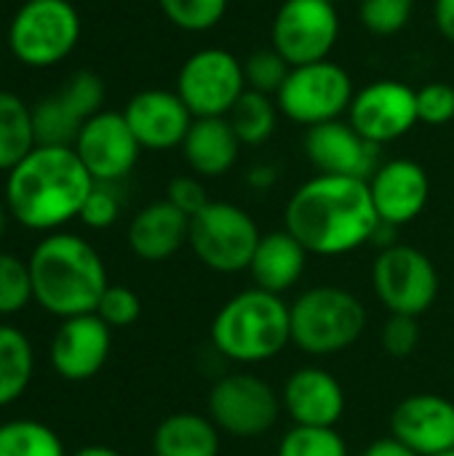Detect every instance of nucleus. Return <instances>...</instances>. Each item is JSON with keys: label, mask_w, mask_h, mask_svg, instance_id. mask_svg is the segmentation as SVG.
Masks as SVG:
<instances>
[{"label": "nucleus", "mask_w": 454, "mask_h": 456, "mask_svg": "<svg viewBox=\"0 0 454 456\" xmlns=\"http://www.w3.org/2000/svg\"><path fill=\"white\" fill-rule=\"evenodd\" d=\"M286 230L316 256H343L375 240L380 216L369 182L316 174L302 182L284 211Z\"/></svg>", "instance_id": "1"}, {"label": "nucleus", "mask_w": 454, "mask_h": 456, "mask_svg": "<svg viewBox=\"0 0 454 456\" xmlns=\"http://www.w3.org/2000/svg\"><path fill=\"white\" fill-rule=\"evenodd\" d=\"M94 184L72 147L37 144L8 171L5 206L21 227L48 232L80 216Z\"/></svg>", "instance_id": "2"}, {"label": "nucleus", "mask_w": 454, "mask_h": 456, "mask_svg": "<svg viewBox=\"0 0 454 456\" xmlns=\"http://www.w3.org/2000/svg\"><path fill=\"white\" fill-rule=\"evenodd\" d=\"M32 299L56 318L96 313L107 291V270L99 251L80 235L51 232L29 254Z\"/></svg>", "instance_id": "3"}, {"label": "nucleus", "mask_w": 454, "mask_h": 456, "mask_svg": "<svg viewBox=\"0 0 454 456\" xmlns=\"http://www.w3.org/2000/svg\"><path fill=\"white\" fill-rule=\"evenodd\" d=\"M211 345L222 358L241 366L273 361L292 345L289 305L257 286L238 291L217 310Z\"/></svg>", "instance_id": "4"}, {"label": "nucleus", "mask_w": 454, "mask_h": 456, "mask_svg": "<svg viewBox=\"0 0 454 456\" xmlns=\"http://www.w3.org/2000/svg\"><path fill=\"white\" fill-rule=\"evenodd\" d=\"M292 345L302 353L326 358L353 347L367 329L364 302L334 283L313 286L289 305Z\"/></svg>", "instance_id": "5"}, {"label": "nucleus", "mask_w": 454, "mask_h": 456, "mask_svg": "<svg viewBox=\"0 0 454 456\" xmlns=\"http://www.w3.org/2000/svg\"><path fill=\"white\" fill-rule=\"evenodd\" d=\"M262 232L249 211L227 200H211L190 219L187 246L195 259L219 275L249 270Z\"/></svg>", "instance_id": "6"}, {"label": "nucleus", "mask_w": 454, "mask_h": 456, "mask_svg": "<svg viewBox=\"0 0 454 456\" xmlns=\"http://www.w3.org/2000/svg\"><path fill=\"white\" fill-rule=\"evenodd\" d=\"M353 96L356 88L351 72L343 64L324 59L292 67L284 86L276 94V104L286 120L313 128L345 118Z\"/></svg>", "instance_id": "7"}, {"label": "nucleus", "mask_w": 454, "mask_h": 456, "mask_svg": "<svg viewBox=\"0 0 454 456\" xmlns=\"http://www.w3.org/2000/svg\"><path fill=\"white\" fill-rule=\"evenodd\" d=\"M281 395L257 374L233 371L219 377L206 398V417L222 436L260 438L270 433L281 417Z\"/></svg>", "instance_id": "8"}, {"label": "nucleus", "mask_w": 454, "mask_h": 456, "mask_svg": "<svg viewBox=\"0 0 454 456\" xmlns=\"http://www.w3.org/2000/svg\"><path fill=\"white\" fill-rule=\"evenodd\" d=\"M80 40V16L70 0H27L8 29L13 56L27 67H51Z\"/></svg>", "instance_id": "9"}, {"label": "nucleus", "mask_w": 454, "mask_h": 456, "mask_svg": "<svg viewBox=\"0 0 454 456\" xmlns=\"http://www.w3.org/2000/svg\"><path fill=\"white\" fill-rule=\"evenodd\" d=\"M372 289L388 313L420 318L439 297V273L425 251L393 243L380 248L372 265Z\"/></svg>", "instance_id": "10"}, {"label": "nucleus", "mask_w": 454, "mask_h": 456, "mask_svg": "<svg viewBox=\"0 0 454 456\" xmlns=\"http://www.w3.org/2000/svg\"><path fill=\"white\" fill-rule=\"evenodd\" d=\"M174 91L193 118H227L246 94L244 59L227 48H201L182 61Z\"/></svg>", "instance_id": "11"}, {"label": "nucleus", "mask_w": 454, "mask_h": 456, "mask_svg": "<svg viewBox=\"0 0 454 456\" xmlns=\"http://www.w3.org/2000/svg\"><path fill=\"white\" fill-rule=\"evenodd\" d=\"M340 37V13L326 0H284L270 24V48L289 67L324 61Z\"/></svg>", "instance_id": "12"}, {"label": "nucleus", "mask_w": 454, "mask_h": 456, "mask_svg": "<svg viewBox=\"0 0 454 456\" xmlns=\"http://www.w3.org/2000/svg\"><path fill=\"white\" fill-rule=\"evenodd\" d=\"M102 77L91 69H78L75 75H70L59 94L45 96L32 110L35 142L40 147H75L86 120L102 112Z\"/></svg>", "instance_id": "13"}, {"label": "nucleus", "mask_w": 454, "mask_h": 456, "mask_svg": "<svg viewBox=\"0 0 454 456\" xmlns=\"http://www.w3.org/2000/svg\"><path fill=\"white\" fill-rule=\"evenodd\" d=\"M345 120L372 144L383 147L407 136L417 123V88L404 80H375L356 91Z\"/></svg>", "instance_id": "14"}, {"label": "nucleus", "mask_w": 454, "mask_h": 456, "mask_svg": "<svg viewBox=\"0 0 454 456\" xmlns=\"http://www.w3.org/2000/svg\"><path fill=\"white\" fill-rule=\"evenodd\" d=\"M72 150L78 152L94 182L115 184L118 179L131 174L139 160L142 144L136 142L123 112L102 110L86 120Z\"/></svg>", "instance_id": "15"}, {"label": "nucleus", "mask_w": 454, "mask_h": 456, "mask_svg": "<svg viewBox=\"0 0 454 456\" xmlns=\"http://www.w3.org/2000/svg\"><path fill=\"white\" fill-rule=\"evenodd\" d=\"M112 350V329L96 315L64 318L51 339V366L67 382L94 379Z\"/></svg>", "instance_id": "16"}, {"label": "nucleus", "mask_w": 454, "mask_h": 456, "mask_svg": "<svg viewBox=\"0 0 454 456\" xmlns=\"http://www.w3.org/2000/svg\"><path fill=\"white\" fill-rule=\"evenodd\" d=\"M367 182L380 222L396 230L415 222L431 200L428 171L409 158H393L380 163Z\"/></svg>", "instance_id": "17"}, {"label": "nucleus", "mask_w": 454, "mask_h": 456, "mask_svg": "<svg viewBox=\"0 0 454 456\" xmlns=\"http://www.w3.org/2000/svg\"><path fill=\"white\" fill-rule=\"evenodd\" d=\"M391 436L420 456H439L454 449V403L439 393H415L396 403Z\"/></svg>", "instance_id": "18"}, {"label": "nucleus", "mask_w": 454, "mask_h": 456, "mask_svg": "<svg viewBox=\"0 0 454 456\" xmlns=\"http://www.w3.org/2000/svg\"><path fill=\"white\" fill-rule=\"evenodd\" d=\"M305 155L318 174L369 179L380 166V147L367 142L345 118L305 131Z\"/></svg>", "instance_id": "19"}, {"label": "nucleus", "mask_w": 454, "mask_h": 456, "mask_svg": "<svg viewBox=\"0 0 454 456\" xmlns=\"http://www.w3.org/2000/svg\"><path fill=\"white\" fill-rule=\"evenodd\" d=\"M123 118L131 126L142 150H153V152L182 147L195 120L193 112L179 99V94L166 88H147L134 94L123 110Z\"/></svg>", "instance_id": "20"}, {"label": "nucleus", "mask_w": 454, "mask_h": 456, "mask_svg": "<svg viewBox=\"0 0 454 456\" xmlns=\"http://www.w3.org/2000/svg\"><path fill=\"white\" fill-rule=\"evenodd\" d=\"M281 406L294 425L337 428L345 414V390L326 369L302 366L284 382Z\"/></svg>", "instance_id": "21"}, {"label": "nucleus", "mask_w": 454, "mask_h": 456, "mask_svg": "<svg viewBox=\"0 0 454 456\" xmlns=\"http://www.w3.org/2000/svg\"><path fill=\"white\" fill-rule=\"evenodd\" d=\"M190 238V216L166 198L144 206L128 224V248L144 262L171 259Z\"/></svg>", "instance_id": "22"}, {"label": "nucleus", "mask_w": 454, "mask_h": 456, "mask_svg": "<svg viewBox=\"0 0 454 456\" xmlns=\"http://www.w3.org/2000/svg\"><path fill=\"white\" fill-rule=\"evenodd\" d=\"M308 248L284 227L265 232L249 265V275L257 289L270 294H284L294 289L308 267Z\"/></svg>", "instance_id": "23"}, {"label": "nucleus", "mask_w": 454, "mask_h": 456, "mask_svg": "<svg viewBox=\"0 0 454 456\" xmlns=\"http://www.w3.org/2000/svg\"><path fill=\"white\" fill-rule=\"evenodd\" d=\"M241 147L227 118H195L182 142V155L195 176L214 179L238 163Z\"/></svg>", "instance_id": "24"}, {"label": "nucleus", "mask_w": 454, "mask_h": 456, "mask_svg": "<svg viewBox=\"0 0 454 456\" xmlns=\"http://www.w3.org/2000/svg\"><path fill=\"white\" fill-rule=\"evenodd\" d=\"M222 433L217 425L193 411L169 414L153 436L155 456H219Z\"/></svg>", "instance_id": "25"}, {"label": "nucleus", "mask_w": 454, "mask_h": 456, "mask_svg": "<svg viewBox=\"0 0 454 456\" xmlns=\"http://www.w3.org/2000/svg\"><path fill=\"white\" fill-rule=\"evenodd\" d=\"M32 371L35 353L29 339L19 329L0 323V409L11 406L27 393Z\"/></svg>", "instance_id": "26"}, {"label": "nucleus", "mask_w": 454, "mask_h": 456, "mask_svg": "<svg viewBox=\"0 0 454 456\" xmlns=\"http://www.w3.org/2000/svg\"><path fill=\"white\" fill-rule=\"evenodd\" d=\"M35 147L32 110L16 94L0 91V171L19 166Z\"/></svg>", "instance_id": "27"}, {"label": "nucleus", "mask_w": 454, "mask_h": 456, "mask_svg": "<svg viewBox=\"0 0 454 456\" xmlns=\"http://www.w3.org/2000/svg\"><path fill=\"white\" fill-rule=\"evenodd\" d=\"M278 115H281V110L276 104V96L257 94V91L246 88V94L230 110L227 120L244 147H260L276 134Z\"/></svg>", "instance_id": "28"}, {"label": "nucleus", "mask_w": 454, "mask_h": 456, "mask_svg": "<svg viewBox=\"0 0 454 456\" xmlns=\"http://www.w3.org/2000/svg\"><path fill=\"white\" fill-rule=\"evenodd\" d=\"M0 456H67V452L48 425L35 419H11L0 425Z\"/></svg>", "instance_id": "29"}, {"label": "nucleus", "mask_w": 454, "mask_h": 456, "mask_svg": "<svg viewBox=\"0 0 454 456\" xmlns=\"http://www.w3.org/2000/svg\"><path fill=\"white\" fill-rule=\"evenodd\" d=\"M278 456H348V444L337 433V428L294 425L284 433Z\"/></svg>", "instance_id": "30"}, {"label": "nucleus", "mask_w": 454, "mask_h": 456, "mask_svg": "<svg viewBox=\"0 0 454 456\" xmlns=\"http://www.w3.org/2000/svg\"><path fill=\"white\" fill-rule=\"evenodd\" d=\"M163 16L185 32H209L225 13L230 0H158Z\"/></svg>", "instance_id": "31"}, {"label": "nucleus", "mask_w": 454, "mask_h": 456, "mask_svg": "<svg viewBox=\"0 0 454 456\" xmlns=\"http://www.w3.org/2000/svg\"><path fill=\"white\" fill-rule=\"evenodd\" d=\"M289 64L286 59L273 51V48H260V51H252L246 59H244V77H246V88L249 91H257V94H268V96H276L278 88L284 86L286 75H289Z\"/></svg>", "instance_id": "32"}, {"label": "nucleus", "mask_w": 454, "mask_h": 456, "mask_svg": "<svg viewBox=\"0 0 454 456\" xmlns=\"http://www.w3.org/2000/svg\"><path fill=\"white\" fill-rule=\"evenodd\" d=\"M415 13V0H361L359 19L361 24L377 35L391 37L399 35Z\"/></svg>", "instance_id": "33"}, {"label": "nucleus", "mask_w": 454, "mask_h": 456, "mask_svg": "<svg viewBox=\"0 0 454 456\" xmlns=\"http://www.w3.org/2000/svg\"><path fill=\"white\" fill-rule=\"evenodd\" d=\"M32 299L29 267L13 254L0 251V315L24 310Z\"/></svg>", "instance_id": "34"}, {"label": "nucleus", "mask_w": 454, "mask_h": 456, "mask_svg": "<svg viewBox=\"0 0 454 456\" xmlns=\"http://www.w3.org/2000/svg\"><path fill=\"white\" fill-rule=\"evenodd\" d=\"M96 315L110 326V329H126L134 326L142 315V302L139 297L126 289V286H107V291L99 299Z\"/></svg>", "instance_id": "35"}, {"label": "nucleus", "mask_w": 454, "mask_h": 456, "mask_svg": "<svg viewBox=\"0 0 454 456\" xmlns=\"http://www.w3.org/2000/svg\"><path fill=\"white\" fill-rule=\"evenodd\" d=\"M380 345L391 358H409L420 347V323L412 315H393L388 313V321L380 329Z\"/></svg>", "instance_id": "36"}, {"label": "nucleus", "mask_w": 454, "mask_h": 456, "mask_svg": "<svg viewBox=\"0 0 454 456\" xmlns=\"http://www.w3.org/2000/svg\"><path fill=\"white\" fill-rule=\"evenodd\" d=\"M120 216V198L107 182H96L94 190L88 192L83 208H80V222L91 230H107L118 222Z\"/></svg>", "instance_id": "37"}, {"label": "nucleus", "mask_w": 454, "mask_h": 456, "mask_svg": "<svg viewBox=\"0 0 454 456\" xmlns=\"http://www.w3.org/2000/svg\"><path fill=\"white\" fill-rule=\"evenodd\" d=\"M417 118L428 126H447L454 120V88L450 83L433 80L417 88Z\"/></svg>", "instance_id": "38"}, {"label": "nucleus", "mask_w": 454, "mask_h": 456, "mask_svg": "<svg viewBox=\"0 0 454 456\" xmlns=\"http://www.w3.org/2000/svg\"><path fill=\"white\" fill-rule=\"evenodd\" d=\"M166 200L171 206H177L182 214H187L190 219L211 203L209 195H206V187H203V182L198 176H177V179H171L169 187H166Z\"/></svg>", "instance_id": "39"}, {"label": "nucleus", "mask_w": 454, "mask_h": 456, "mask_svg": "<svg viewBox=\"0 0 454 456\" xmlns=\"http://www.w3.org/2000/svg\"><path fill=\"white\" fill-rule=\"evenodd\" d=\"M361 456H420V454H415V452H412L409 446H404L399 438L385 436V438L372 441V444L364 449V454Z\"/></svg>", "instance_id": "40"}, {"label": "nucleus", "mask_w": 454, "mask_h": 456, "mask_svg": "<svg viewBox=\"0 0 454 456\" xmlns=\"http://www.w3.org/2000/svg\"><path fill=\"white\" fill-rule=\"evenodd\" d=\"M433 21L442 37L454 43V0H433Z\"/></svg>", "instance_id": "41"}, {"label": "nucleus", "mask_w": 454, "mask_h": 456, "mask_svg": "<svg viewBox=\"0 0 454 456\" xmlns=\"http://www.w3.org/2000/svg\"><path fill=\"white\" fill-rule=\"evenodd\" d=\"M249 184L254 187V190H268V187H273V182H276V168L273 166H254L252 171H249Z\"/></svg>", "instance_id": "42"}, {"label": "nucleus", "mask_w": 454, "mask_h": 456, "mask_svg": "<svg viewBox=\"0 0 454 456\" xmlns=\"http://www.w3.org/2000/svg\"><path fill=\"white\" fill-rule=\"evenodd\" d=\"M67 456H123L120 452H115V449H110V446H83V449H78V452H72V454Z\"/></svg>", "instance_id": "43"}, {"label": "nucleus", "mask_w": 454, "mask_h": 456, "mask_svg": "<svg viewBox=\"0 0 454 456\" xmlns=\"http://www.w3.org/2000/svg\"><path fill=\"white\" fill-rule=\"evenodd\" d=\"M5 224H8V214H5V208L0 206V238L5 235Z\"/></svg>", "instance_id": "44"}, {"label": "nucleus", "mask_w": 454, "mask_h": 456, "mask_svg": "<svg viewBox=\"0 0 454 456\" xmlns=\"http://www.w3.org/2000/svg\"><path fill=\"white\" fill-rule=\"evenodd\" d=\"M439 456H454V449L452 452H447V454H439Z\"/></svg>", "instance_id": "45"}, {"label": "nucleus", "mask_w": 454, "mask_h": 456, "mask_svg": "<svg viewBox=\"0 0 454 456\" xmlns=\"http://www.w3.org/2000/svg\"><path fill=\"white\" fill-rule=\"evenodd\" d=\"M326 3H334V5H337V3H343V0H326Z\"/></svg>", "instance_id": "46"}]
</instances>
